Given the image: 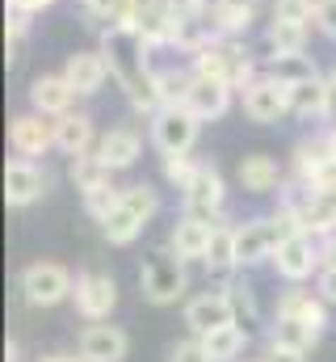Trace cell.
Returning <instances> with one entry per match:
<instances>
[{
    "mask_svg": "<svg viewBox=\"0 0 336 362\" xmlns=\"http://www.w3.org/2000/svg\"><path fill=\"white\" fill-rule=\"evenodd\" d=\"M210 236H215V219H206V215H189V211H185V215L172 223L168 245H172L185 262H206Z\"/></svg>",
    "mask_w": 336,
    "mask_h": 362,
    "instance_id": "obj_16",
    "label": "cell"
},
{
    "mask_svg": "<svg viewBox=\"0 0 336 362\" xmlns=\"http://www.w3.org/2000/svg\"><path fill=\"white\" fill-rule=\"evenodd\" d=\"M168 362H215V358L206 354V341L202 337H185V341H176L168 350Z\"/></svg>",
    "mask_w": 336,
    "mask_h": 362,
    "instance_id": "obj_36",
    "label": "cell"
},
{
    "mask_svg": "<svg viewBox=\"0 0 336 362\" xmlns=\"http://www.w3.org/2000/svg\"><path fill=\"white\" fill-rule=\"evenodd\" d=\"M328 173H336L328 139H303L294 148V177L303 181V185H320Z\"/></svg>",
    "mask_w": 336,
    "mask_h": 362,
    "instance_id": "obj_22",
    "label": "cell"
},
{
    "mask_svg": "<svg viewBox=\"0 0 336 362\" xmlns=\"http://www.w3.org/2000/svg\"><path fill=\"white\" fill-rule=\"evenodd\" d=\"M193 72V68H189ZM181 105L193 114V118H202V122H215V118H223L227 110H232V85H219V81H206V76H189V85H185V97H181Z\"/></svg>",
    "mask_w": 336,
    "mask_h": 362,
    "instance_id": "obj_14",
    "label": "cell"
},
{
    "mask_svg": "<svg viewBox=\"0 0 336 362\" xmlns=\"http://www.w3.org/2000/svg\"><path fill=\"white\" fill-rule=\"evenodd\" d=\"M181 198H185V211H189V215H206V219H215V215L223 211V202H227L223 173H219L215 165L198 160V169H193L189 185L181 189Z\"/></svg>",
    "mask_w": 336,
    "mask_h": 362,
    "instance_id": "obj_9",
    "label": "cell"
},
{
    "mask_svg": "<svg viewBox=\"0 0 336 362\" xmlns=\"http://www.w3.org/2000/svg\"><path fill=\"white\" fill-rule=\"evenodd\" d=\"M260 362H307V350H299V346H290V341H282V337H269Z\"/></svg>",
    "mask_w": 336,
    "mask_h": 362,
    "instance_id": "obj_37",
    "label": "cell"
},
{
    "mask_svg": "<svg viewBox=\"0 0 336 362\" xmlns=\"http://www.w3.org/2000/svg\"><path fill=\"white\" fill-rule=\"evenodd\" d=\"M185 286H189L185 257H181L172 245H160V249H152V253L143 257V266H139V291H143L148 303L168 308V303H176V299L185 295Z\"/></svg>",
    "mask_w": 336,
    "mask_h": 362,
    "instance_id": "obj_3",
    "label": "cell"
},
{
    "mask_svg": "<svg viewBox=\"0 0 336 362\" xmlns=\"http://www.w3.org/2000/svg\"><path fill=\"white\" fill-rule=\"evenodd\" d=\"M42 194H47V173H42L30 156H13V160L4 165V202H8L13 211L34 206Z\"/></svg>",
    "mask_w": 336,
    "mask_h": 362,
    "instance_id": "obj_11",
    "label": "cell"
},
{
    "mask_svg": "<svg viewBox=\"0 0 336 362\" xmlns=\"http://www.w3.org/2000/svg\"><path fill=\"white\" fill-rule=\"evenodd\" d=\"M122 202H126L135 215H143L148 223H152V219H156V211H160V194H156L148 181H135V185H126V189H122Z\"/></svg>",
    "mask_w": 336,
    "mask_h": 362,
    "instance_id": "obj_32",
    "label": "cell"
},
{
    "mask_svg": "<svg viewBox=\"0 0 336 362\" xmlns=\"http://www.w3.org/2000/svg\"><path fill=\"white\" fill-rule=\"evenodd\" d=\"M328 303L320 299V295H311V291H286L282 299H277V312H273V333L269 337H282V341H290V346H299V350H311L320 337H324V329H328V312H324Z\"/></svg>",
    "mask_w": 336,
    "mask_h": 362,
    "instance_id": "obj_2",
    "label": "cell"
},
{
    "mask_svg": "<svg viewBox=\"0 0 336 362\" xmlns=\"http://www.w3.org/2000/svg\"><path fill=\"white\" fill-rule=\"evenodd\" d=\"M316 25H320L324 38H336V0H320V8H316Z\"/></svg>",
    "mask_w": 336,
    "mask_h": 362,
    "instance_id": "obj_38",
    "label": "cell"
},
{
    "mask_svg": "<svg viewBox=\"0 0 336 362\" xmlns=\"http://www.w3.org/2000/svg\"><path fill=\"white\" fill-rule=\"evenodd\" d=\"M265 76H273L277 85L294 89V85H303V81H316L320 68H316V59H311L307 51H282V55H269V59H265Z\"/></svg>",
    "mask_w": 336,
    "mask_h": 362,
    "instance_id": "obj_23",
    "label": "cell"
},
{
    "mask_svg": "<svg viewBox=\"0 0 336 362\" xmlns=\"http://www.w3.org/2000/svg\"><path fill=\"white\" fill-rule=\"evenodd\" d=\"M72 303H76V312L84 320H105L118 308V282L109 274H80L76 291H72Z\"/></svg>",
    "mask_w": 336,
    "mask_h": 362,
    "instance_id": "obj_13",
    "label": "cell"
},
{
    "mask_svg": "<svg viewBox=\"0 0 336 362\" xmlns=\"http://www.w3.org/2000/svg\"><path fill=\"white\" fill-rule=\"evenodd\" d=\"M68 177H72V185L80 189V194H88V189H101V185H109V177H114V169L97 156V152H80V156H72V169H68Z\"/></svg>",
    "mask_w": 336,
    "mask_h": 362,
    "instance_id": "obj_30",
    "label": "cell"
},
{
    "mask_svg": "<svg viewBox=\"0 0 336 362\" xmlns=\"http://www.w3.org/2000/svg\"><path fill=\"white\" fill-rule=\"evenodd\" d=\"M55 148L64 152V156H80L92 148V118L88 114H64V118H55Z\"/></svg>",
    "mask_w": 336,
    "mask_h": 362,
    "instance_id": "obj_25",
    "label": "cell"
},
{
    "mask_svg": "<svg viewBox=\"0 0 336 362\" xmlns=\"http://www.w3.org/2000/svg\"><path fill=\"white\" fill-rule=\"evenodd\" d=\"M236 177H240V185H244L248 194H273V189L282 185V169H277V160H273L269 152H252V156L240 160Z\"/></svg>",
    "mask_w": 336,
    "mask_h": 362,
    "instance_id": "obj_24",
    "label": "cell"
},
{
    "mask_svg": "<svg viewBox=\"0 0 336 362\" xmlns=\"http://www.w3.org/2000/svg\"><path fill=\"white\" fill-rule=\"evenodd\" d=\"M265 47L273 55L282 51H307V21H290V17H273L265 30Z\"/></svg>",
    "mask_w": 336,
    "mask_h": 362,
    "instance_id": "obj_29",
    "label": "cell"
},
{
    "mask_svg": "<svg viewBox=\"0 0 336 362\" xmlns=\"http://www.w3.org/2000/svg\"><path fill=\"white\" fill-rule=\"evenodd\" d=\"M42 362H84V358H68V354H51V358H42Z\"/></svg>",
    "mask_w": 336,
    "mask_h": 362,
    "instance_id": "obj_44",
    "label": "cell"
},
{
    "mask_svg": "<svg viewBox=\"0 0 336 362\" xmlns=\"http://www.w3.org/2000/svg\"><path fill=\"white\" fill-rule=\"evenodd\" d=\"M320 0H273V17H290V21H316Z\"/></svg>",
    "mask_w": 336,
    "mask_h": 362,
    "instance_id": "obj_35",
    "label": "cell"
},
{
    "mask_svg": "<svg viewBox=\"0 0 336 362\" xmlns=\"http://www.w3.org/2000/svg\"><path fill=\"white\" fill-rule=\"evenodd\" d=\"M273 266L286 282H303V278L316 274V266H324V253L316 249L311 232H290V236H282V245L273 253Z\"/></svg>",
    "mask_w": 336,
    "mask_h": 362,
    "instance_id": "obj_10",
    "label": "cell"
},
{
    "mask_svg": "<svg viewBox=\"0 0 336 362\" xmlns=\"http://www.w3.org/2000/svg\"><path fill=\"white\" fill-rule=\"evenodd\" d=\"M17 354H21V350H17V341H8V346H4V362H21Z\"/></svg>",
    "mask_w": 336,
    "mask_h": 362,
    "instance_id": "obj_42",
    "label": "cell"
},
{
    "mask_svg": "<svg viewBox=\"0 0 336 362\" xmlns=\"http://www.w3.org/2000/svg\"><path fill=\"white\" fill-rule=\"evenodd\" d=\"M198 131H202V118H193L185 105H160L152 114V144H156L160 156H168V152H193Z\"/></svg>",
    "mask_w": 336,
    "mask_h": 362,
    "instance_id": "obj_6",
    "label": "cell"
},
{
    "mask_svg": "<svg viewBox=\"0 0 336 362\" xmlns=\"http://www.w3.org/2000/svg\"><path fill=\"white\" fill-rule=\"evenodd\" d=\"M290 114L294 118H328V76H316V81H303L290 89Z\"/></svg>",
    "mask_w": 336,
    "mask_h": 362,
    "instance_id": "obj_26",
    "label": "cell"
},
{
    "mask_svg": "<svg viewBox=\"0 0 336 362\" xmlns=\"http://www.w3.org/2000/svg\"><path fill=\"white\" fill-rule=\"evenodd\" d=\"M76 97H80V93L68 85L64 72H59V76H38V81L30 85V110H34V114H47V118H64Z\"/></svg>",
    "mask_w": 336,
    "mask_h": 362,
    "instance_id": "obj_19",
    "label": "cell"
},
{
    "mask_svg": "<svg viewBox=\"0 0 336 362\" xmlns=\"http://www.w3.org/2000/svg\"><path fill=\"white\" fill-rule=\"evenodd\" d=\"M202 341H206V354L215 362H240L244 350H248V329L244 325H223V329L206 333Z\"/></svg>",
    "mask_w": 336,
    "mask_h": 362,
    "instance_id": "obj_28",
    "label": "cell"
},
{
    "mask_svg": "<svg viewBox=\"0 0 336 362\" xmlns=\"http://www.w3.org/2000/svg\"><path fill=\"white\" fill-rule=\"evenodd\" d=\"M236 299H232V291L223 286V291H202V295H193L189 303H185V325H189V333L193 337H206V333H215V329H223V325H236Z\"/></svg>",
    "mask_w": 336,
    "mask_h": 362,
    "instance_id": "obj_7",
    "label": "cell"
},
{
    "mask_svg": "<svg viewBox=\"0 0 336 362\" xmlns=\"http://www.w3.org/2000/svg\"><path fill=\"white\" fill-rule=\"evenodd\" d=\"M55 0H8V13H42V8H51Z\"/></svg>",
    "mask_w": 336,
    "mask_h": 362,
    "instance_id": "obj_40",
    "label": "cell"
},
{
    "mask_svg": "<svg viewBox=\"0 0 336 362\" xmlns=\"http://www.w3.org/2000/svg\"><path fill=\"white\" fill-rule=\"evenodd\" d=\"M64 76H68V85L80 93V97H92V93H101V85L114 72H109V59L101 51H76V55H68Z\"/></svg>",
    "mask_w": 336,
    "mask_h": 362,
    "instance_id": "obj_18",
    "label": "cell"
},
{
    "mask_svg": "<svg viewBox=\"0 0 336 362\" xmlns=\"http://www.w3.org/2000/svg\"><path fill=\"white\" fill-rule=\"evenodd\" d=\"M316 295L324 303H336V266H320V282H316Z\"/></svg>",
    "mask_w": 336,
    "mask_h": 362,
    "instance_id": "obj_39",
    "label": "cell"
},
{
    "mask_svg": "<svg viewBox=\"0 0 336 362\" xmlns=\"http://www.w3.org/2000/svg\"><path fill=\"white\" fill-rule=\"evenodd\" d=\"M206 266L210 274H232L236 262V228L232 223H215V236H210V249H206Z\"/></svg>",
    "mask_w": 336,
    "mask_h": 362,
    "instance_id": "obj_31",
    "label": "cell"
},
{
    "mask_svg": "<svg viewBox=\"0 0 336 362\" xmlns=\"http://www.w3.org/2000/svg\"><path fill=\"white\" fill-rule=\"evenodd\" d=\"M193 72L206 76V81L232 85V89H244L252 76H256L252 72V59L244 55V47H236V38H215L202 51H193Z\"/></svg>",
    "mask_w": 336,
    "mask_h": 362,
    "instance_id": "obj_4",
    "label": "cell"
},
{
    "mask_svg": "<svg viewBox=\"0 0 336 362\" xmlns=\"http://www.w3.org/2000/svg\"><path fill=\"white\" fill-rule=\"evenodd\" d=\"M152 42L131 25H105L101 30V55L109 59V72L118 81V89L126 93V101L139 114H156L164 105V89H160V72L152 68Z\"/></svg>",
    "mask_w": 336,
    "mask_h": 362,
    "instance_id": "obj_1",
    "label": "cell"
},
{
    "mask_svg": "<svg viewBox=\"0 0 336 362\" xmlns=\"http://www.w3.org/2000/svg\"><path fill=\"white\" fill-rule=\"evenodd\" d=\"M118 202H122V189H114V185H101V189H88V194H84V211H88L97 223H101Z\"/></svg>",
    "mask_w": 336,
    "mask_h": 362,
    "instance_id": "obj_33",
    "label": "cell"
},
{
    "mask_svg": "<svg viewBox=\"0 0 336 362\" xmlns=\"http://www.w3.org/2000/svg\"><path fill=\"white\" fill-rule=\"evenodd\" d=\"M131 25H135L152 47H172V34H176V4H172V0H131Z\"/></svg>",
    "mask_w": 336,
    "mask_h": 362,
    "instance_id": "obj_12",
    "label": "cell"
},
{
    "mask_svg": "<svg viewBox=\"0 0 336 362\" xmlns=\"http://www.w3.org/2000/svg\"><path fill=\"white\" fill-rule=\"evenodd\" d=\"M131 350V337L118 325H88L80 333V358L84 362H122Z\"/></svg>",
    "mask_w": 336,
    "mask_h": 362,
    "instance_id": "obj_17",
    "label": "cell"
},
{
    "mask_svg": "<svg viewBox=\"0 0 336 362\" xmlns=\"http://www.w3.org/2000/svg\"><path fill=\"white\" fill-rule=\"evenodd\" d=\"M193 169H198V160H193L189 152H168V156H164V181H172L176 189H185V185H189Z\"/></svg>",
    "mask_w": 336,
    "mask_h": 362,
    "instance_id": "obj_34",
    "label": "cell"
},
{
    "mask_svg": "<svg viewBox=\"0 0 336 362\" xmlns=\"http://www.w3.org/2000/svg\"><path fill=\"white\" fill-rule=\"evenodd\" d=\"M97 156L118 173V169H131L139 156H143V139H139V131L135 127H114V131H105L101 139H97Z\"/></svg>",
    "mask_w": 336,
    "mask_h": 362,
    "instance_id": "obj_20",
    "label": "cell"
},
{
    "mask_svg": "<svg viewBox=\"0 0 336 362\" xmlns=\"http://www.w3.org/2000/svg\"><path fill=\"white\" fill-rule=\"evenodd\" d=\"M256 0H210V21L219 38H244L256 21Z\"/></svg>",
    "mask_w": 336,
    "mask_h": 362,
    "instance_id": "obj_21",
    "label": "cell"
},
{
    "mask_svg": "<svg viewBox=\"0 0 336 362\" xmlns=\"http://www.w3.org/2000/svg\"><path fill=\"white\" fill-rule=\"evenodd\" d=\"M143 228H148V219L135 215L126 202H118V206L101 219V236H105L109 245H118V249H122V245H135V240L143 236Z\"/></svg>",
    "mask_w": 336,
    "mask_h": 362,
    "instance_id": "obj_27",
    "label": "cell"
},
{
    "mask_svg": "<svg viewBox=\"0 0 336 362\" xmlns=\"http://www.w3.org/2000/svg\"><path fill=\"white\" fill-rule=\"evenodd\" d=\"M8 148L17 156H42L55 148V122H47V114H17L8 122Z\"/></svg>",
    "mask_w": 336,
    "mask_h": 362,
    "instance_id": "obj_15",
    "label": "cell"
},
{
    "mask_svg": "<svg viewBox=\"0 0 336 362\" xmlns=\"http://www.w3.org/2000/svg\"><path fill=\"white\" fill-rule=\"evenodd\" d=\"M244 97V114H248L252 122H260V127H269V122H277V118H286L290 114V89L286 85H277L273 76H252L248 85L240 89Z\"/></svg>",
    "mask_w": 336,
    "mask_h": 362,
    "instance_id": "obj_8",
    "label": "cell"
},
{
    "mask_svg": "<svg viewBox=\"0 0 336 362\" xmlns=\"http://www.w3.org/2000/svg\"><path fill=\"white\" fill-rule=\"evenodd\" d=\"M72 291H76V278L59 262H34L21 270V295L30 308H55V303L72 299Z\"/></svg>",
    "mask_w": 336,
    "mask_h": 362,
    "instance_id": "obj_5",
    "label": "cell"
},
{
    "mask_svg": "<svg viewBox=\"0 0 336 362\" xmlns=\"http://www.w3.org/2000/svg\"><path fill=\"white\" fill-rule=\"evenodd\" d=\"M328 122L336 127V72L328 76Z\"/></svg>",
    "mask_w": 336,
    "mask_h": 362,
    "instance_id": "obj_41",
    "label": "cell"
},
{
    "mask_svg": "<svg viewBox=\"0 0 336 362\" xmlns=\"http://www.w3.org/2000/svg\"><path fill=\"white\" fill-rule=\"evenodd\" d=\"M324 139H328V152H332V165H336V127L328 131V135H324Z\"/></svg>",
    "mask_w": 336,
    "mask_h": 362,
    "instance_id": "obj_43",
    "label": "cell"
}]
</instances>
